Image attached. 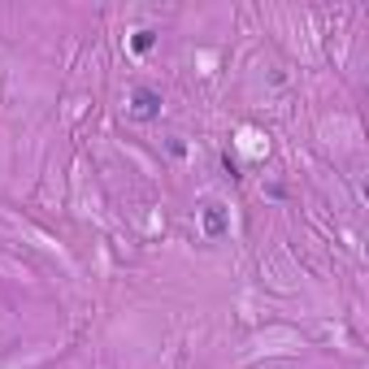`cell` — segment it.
I'll return each mask as SVG.
<instances>
[{"label":"cell","mask_w":369,"mask_h":369,"mask_svg":"<svg viewBox=\"0 0 369 369\" xmlns=\"http://www.w3.org/2000/svg\"><path fill=\"white\" fill-rule=\"evenodd\" d=\"M156 113H161V96L152 87H139L135 91V118H156Z\"/></svg>","instance_id":"cell-1"},{"label":"cell","mask_w":369,"mask_h":369,"mask_svg":"<svg viewBox=\"0 0 369 369\" xmlns=\"http://www.w3.org/2000/svg\"><path fill=\"white\" fill-rule=\"evenodd\" d=\"M200 222H204V235H208V239H222V235H226V213H222L218 204H208L204 213H200Z\"/></svg>","instance_id":"cell-2"},{"label":"cell","mask_w":369,"mask_h":369,"mask_svg":"<svg viewBox=\"0 0 369 369\" xmlns=\"http://www.w3.org/2000/svg\"><path fill=\"white\" fill-rule=\"evenodd\" d=\"M152 44H156V35H152V31H139V35L131 39V48H135V52H148Z\"/></svg>","instance_id":"cell-3"}]
</instances>
